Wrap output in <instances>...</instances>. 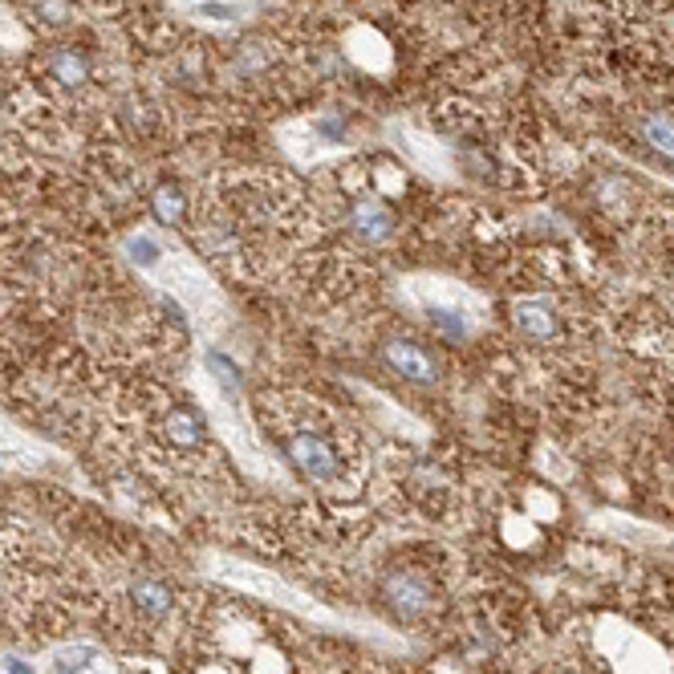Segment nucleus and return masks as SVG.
<instances>
[{"instance_id":"obj_4","label":"nucleus","mask_w":674,"mask_h":674,"mask_svg":"<svg viewBox=\"0 0 674 674\" xmlns=\"http://www.w3.org/2000/svg\"><path fill=\"white\" fill-rule=\"evenodd\" d=\"M398 228V220L386 203L378 200V195H362V200L350 203V232L353 240H366V244H386Z\"/></svg>"},{"instance_id":"obj_8","label":"nucleus","mask_w":674,"mask_h":674,"mask_svg":"<svg viewBox=\"0 0 674 674\" xmlns=\"http://www.w3.org/2000/svg\"><path fill=\"white\" fill-rule=\"evenodd\" d=\"M41 69H45V78H54L66 90H78V86L90 81V57L74 49V45H49L41 54Z\"/></svg>"},{"instance_id":"obj_11","label":"nucleus","mask_w":674,"mask_h":674,"mask_svg":"<svg viewBox=\"0 0 674 674\" xmlns=\"http://www.w3.org/2000/svg\"><path fill=\"white\" fill-rule=\"evenodd\" d=\"M638 131H642V138H647L650 147L659 150L662 159L674 162V119H671V114H647Z\"/></svg>"},{"instance_id":"obj_1","label":"nucleus","mask_w":674,"mask_h":674,"mask_svg":"<svg viewBox=\"0 0 674 674\" xmlns=\"http://www.w3.org/2000/svg\"><path fill=\"white\" fill-rule=\"evenodd\" d=\"M284 456L301 475H310L313 484H334L346 472V451L337 439H329L317 427H297L284 439Z\"/></svg>"},{"instance_id":"obj_2","label":"nucleus","mask_w":674,"mask_h":674,"mask_svg":"<svg viewBox=\"0 0 674 674\" xmlns=\"http://www.w3.org/2000/svg\"><path fill=\"white\" fill-rule=\"evenodd\" d=\"M382 602L406 621L427 618L435 609V585L418 569H398V573H391V577L382 581Z\"/></svg>"},{"instance_id":"obj_14","label":"nucleus","mask_w":674,"mask_h":674,"mask_svg":"<svg viewBox=\"0 0 674 674\" xmlns=\"http://www.w3.org/2000/svg\"><path fill=\"white\" fill-rule=\"evenodd\" d=\"M37 16L41 25H69L74 21V4L69 0H37Z\"/></svg>"},{"instance_id":"obj_3","label":"nucleus","mask_w":674,"mask_h":674,"mask_svg":"<svg viewBox=\"0 0 674 674\" xmlns=\"http://www.w3.org/2000/svg\"><path fill=\"white\" fill-rule=\"evenodd\" d=\"M126 606H131L138 626H159L176 609V589L159 577H135L126 589Z\"/></svg>"},{"instance_id":"obj_7","label":"nucleus","mask_w":674,"mask_h":674,"mask_svg":"<svg viewBox=\"0 0 674 674\" xmlns=\"http://www.w3.org/2000/svg\"><path fill=\"white\" fill-rule=\"evenodd\" d=\"M382 358H386V366H391L394 374H403L406 382H418V386H431L435 378H439L435 358L423 346H415V341H386Z\"/></svg>"},{"instance_id":"obj_15","label":"nucleus","mask_w":674,"mask_h":674,"mask_svg":"<svg viewBox=\"0 0 674 674\" xmlns=\"http://www.w3.org/2000/svg\"><path fill=\"white\" fill-rule=\"evenodd\" d=\"M0 674H37V671H33L25 659H4L0 662Z\"/></svg>"},{"instance_id":"obj_6","label":"nucleus","mask_w":674,"mask_h":674,"mask_svg":"<svg viewBox=\"0 0 674 674\" xmlns=\"http://www.w3.org/2000/svg\"><path fill=\"white\" fill-rule=\"evenodd\" d=\"M155 431L162 435V443L176 447V451H195L203 447L207 439V427H203V418L191 411V406H167L159 415V427Z\"/></svg>"},{"instance_id":"obj_9","label":"nucleus","mask_w":674,"mask_h":674,"mask_svg":"<svg viewBox=\"0 0 674 674\" xmlns=\"http://www.w3.org/2000/svg\"><path fill=\"white\" fill-rule=\"evenodd\" d=\"M98 662H102V650L86 647V642H74V647L54 650V659H49V674H90Z\"/></svg>"},{"instance_id":"obj_10","label":"nucleus","mask_w":674,"mask_h":674,"mask_svg":"<svg viewBox=\"0 0 674 674\" xmlns=\"http://www.w3.org/2000/svg\"><path fill=\"white\" fill-rule=\"evenodd\" d=\"M150 212H155V220L159 224H183L188 220V200H183V191L176 188V183H159V188L150 191Z\"/></svg>"},{"instance_id":"obj_13","label":"nucleus","mask_w":674,"mask_h":674,"mask_svg":"<svg viewBox=\"0 0 674 674\" xmlns=\"http://www.w3.org/2000/svg\"><path fill=\"white\" fill-rule=\"evenodd\" d=\"M207 374H212V378L220 382V386H224V394H236V391H240V370H236V362H232L228 353L207 350Z\"/></svg>"},{"instance_id":"obj_12","label":"nucleus","mask_w":674,"mask_h":674,"mask_svg":"<svg viewBox=\"0 0 674 674\" xmlns=\"http://www.w3.org/2000/svg\"><path fill=\"white\" fill-rule=\"evenodd\" d=\"M126 257L135 260L143 272H155V269H162V260H167V248H162L155 236H135V240H126Z\"/></svg>"},{"instance_id":"obj_5","label":"nucleus","mask_w":674,"mask_h":674,"mask_svg":"<svg viewBox=\"0 0 674 674\" xmlns=\"http://www.w3.org/2000/svg\"><path fill=\"white\" fill-rule=\"evenodd\" d=\"M513 322L528 341H553L561 337V313L549 297H525L513 305Z\"/></svg>"}]
</instances>
